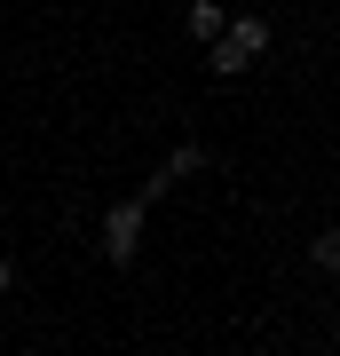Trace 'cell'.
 <instances>
[{
	"instance_id": "6da1fadb",
	"label": "cell",
	"mask_w": 340,
	"mask_h": 356,
	"mask_svg": "<svg viewBox=\"0 0 340 356\" xmlns=\"http://www.w3.org/2000/svg\"><path fill=\"white\" fill-rule=\"evenodd\" d=\"M261 56H269V24H261V16H229L222 40L206 48V72H214V79H238V72L261 64Z\"/></svg>"
},
{
	"instance_id": "7a4b0ae2",
	"label": "cell",
	"mask_w": 340,
	"mask_h": 356,
	"mask_svg": "<svg viewBox=\"0 0 340 356\" xmlns=\"http://www.w3.org/2000/svg\"><path fill=\"white\" fill-rule=\"evenodd\" d=\"M143 254V198H119V206H103V261L127 269Z\"/></svg>"
},
{
	"instance_id": "3957f363",
	"label": "cell",
	"mask_w": 340,
	"mask_h": 356,
	"mask_svg": "<svg viewBox=\"0 0 340 356\" xmlns=\"http://www.w3.org/2000/svg\"><path fill=\"white\" fill-rule=\"evenodd\" d=\"M222 24H229V16H222V0H190V40H206V48H214Z\"/></svg>"
},
{
	"instance_id": "277c9868",
	"label": "cell",
	"mask_w": 340,
	"mask_h": 356,
	"mask_svg": "<svg viewBox=\"0 0 340 356\" xmlns=\"http://www.w3.org/2000/svg\"><path fill=\"white\" fill-rule=\"evenodd\" d=\"M309 261H316V269H325V277H332V269H340V229H316V245H309Z\"/></svg>"
},
{
	"instance_id": "5b68a950",
	"label": "cell",
	"mask_w": 340,
	"mask_h": 356,
	"mask_svg": "<svg viewBox=\"0 0 340 356\" xmlns=\"http://www.w3.org/2000/svg\"><path fill=\"white\" fill-rule=\"evenodd\" d=\"M8 277H16V269H8V254H0V293H8Z\"/></svg>"
},
{
	"instance_id": "8992f818",
	"label": "cell",
	"mask_w": 340,
	"mask_h": 356,
	"mask_svg": "<svg viewBox=\"0 0 340 356\" xmlns=\"http://www.w3.org/2000/svg\"><path fill=\"white\" fill-rule=\"evenodd\" d=\"M332 356H340V325H332Z\"/></svg>"
}]
</instances>
